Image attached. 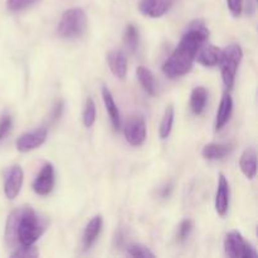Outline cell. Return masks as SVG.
Segmentation results:
<instances>
[{
    "label": "cell",
    "instance_id": "cell-9",
    "mask_svg": "<svg viewBox=\"0 0 258 258\" xmlns=\"http://www.w3.org/2000/svg\"><path fill=\"white\" fill-rule=\"evenodd\" d=\"M23 178H24V174L19 165H14L9 169L4 181V194L8 199L13 201L17 198L22 189Z\"/></svg>",
    "mask_w": 258,
    "mask_h": 258
},
{
    "label": "cell",
    "instance_id": "cell-1",
    "mask_svg": "<svg viewBox=\"0 0 258 258\" xmlns=\"http://www.w3.org/2000/svg\"><path fill=\"white\" fill-rule=\"evenodd\" d=\"M209 30L203 20L190 23L181 37L178 47L163 64V72L169 78H178L186 75L191 70L199 48L207 42Z\"/></svg>",
    "mask_w": 258,
    "mask_h": 258
},
{
    "label": "cell",
    "instance_id": "cell-2",
    "mask_svg": "<svg viewBox=\"0 0 258 258\" xmlns=\"http://www.w3.org/2000/svg\"><path fill=\"white\" fill-rule=\"evenodd\" d=\"M47 228V222L30 207H20L10 213L5 227V239L9 244L19 242L33 246Z\"/></svg>",
    "mask_w": 258,
    "mask_h": 258
},
{
    "label": "cell",
    "instance_id": "cell-30",
    "mask_svg": "<svg viewBox=\"0 0 258 258\" xmlns=\"http://www.w3.org/2000/svg\"><path fill=\"white\" fill-rule=\"evenodd\" d=\"M63 110H64V102L60 100L55 103L54 108H53V115H52L53 120H58V118L60 117V115H62Z\"/></svg>",
    "mask_w": 258,
    "mask_h": 258
},
{
    "label": "cell",
    "instance_id": "cell-21",
    "mask_svg": "<svg viewBox=\"0 0 258 258\" xmlns=\"http://www.w3.org/2000/svg\"><path fill=\"white\" fill-rule=\"evenodd\" d=\"M173 123H174V107L173 106H168L164 112L163 120L160 122V128H159V135L160 138L166 139L171 133V128H173Z\"/></svg>",
    "mask_w": 258,
    "mask_h": 258
},
{
    "label": "cell",
    "instance_id": "cell-29",
    "mask_svg": "<svg viewBox=\"0 0 258 258\" xmlns=\"http://www.w3.org/2000/svg\"><path fill=\"white\" fill-rule=\"evenodd\" d=\"M229 12L232 13L233 17H239L242 13V0H227Z\"/></svg>",
    "mask_w": 258,
    "mask_h": 258
},
{
    "label": "cell",
    "instance_id": "cell-26",
    "mask_svg": "<svg viewBox=\"0 0 258 258\" xmlns=\"http://www.w3.org/2000/svg\"><path fill=\"white\" fill-rule=\"evenodd\" d=\"M12 257L34 258V257H38V251L37 248H34L33 246H22L20 248H18L17 251L13 252Z\"/></svg>",
    "mask_w": 258,
    "mask_h": 258
},
{
    "label": "cell",
    "instance_id": "cell-14",
    "mask_svg": "<svg viewBox=\"0 0 258 258\" xmlns=\"http://www.w3.org/2000/svg\"><path fill=\"white\" fill-rule=\"evenodd\" d=\"M102 217L96 216L88 222V224L86 226L85 231H83V237H82V243L83 248L88 249L90 247H92V244L95 243L96 239L98 238L101 233V229H102Z\"/></svg>",
    "mask_w": 258,
    "mask_h": 258
},
{
    "label": "cell",
    "instance_id": "cell-10",
    "mask_svg": "<svg viewBox=\"0 0 258 258\" xmlns=\"http://www.w3.org/2000/svg\"><path fill=\"white\" fill-rule=\"evenodd\" d=\"M174 0H140L139 10L149 18H160L170 10Z\"/></svg>",
    "mask_w": 258,
    "mask_h": 258
},
{
    "label": "cell",
    "instance_id": "cell-22",
    "mask_svg": "<svg viewBox=\"0 0 258 258\" xmlns=\"http://www.w3.org/2000/svg\"><path fill=\"white\" fill-rule=\"evenodd\" d=\"M123 43L131 52H135L136 48H138L139 32L134 24L126 25L125 33H123Z\"/></svg>",
    "mask_w": 258,
    "mask_h": 258
},
{
    "label": "cell",
    "instance_id": "cell-6",
    "mask_svg": "<svg viewBox=\"0 0 258 258\" xmlns=\"http://www.w3.org/2000/svg\"><path fill=\"white\" fill-rule=\"evenodd\" d=\"M48 131L45 127H39L37 130L23 134L17 140V149L20 153H27V151L34 150V149L39 148L40 145L45 143Z\"/></svg>",
    "mask_w": 258,
    "mask_h": 258
},
{
    "label": "cell",
    "instance_id": "cell-31",
    "mask_svg": "<svg viewBox=\"0 0 258 258\" xmlns=\"http://www.w3.org/2000/svg\"><path fill=\"white\" fill-rule=\"evenodd\" d=\"M171 190H173V185H171V184H168V185L164 186L163 190H161V197H163V198H168V197L170 196Z\"/></svg>",
    "mask_w": 258,
    "mask_h": 258
},
{
    "label": "cell",
    "instance_id": "cell-8",
    "mask_svg": "<svg viewBox=\"0 0 258 258\" xmlns=\"http://www.w3.org/2000/svg\"><path fill=\"white\" fill-rule=\"evenodd\" d=\"M54 186V168L50 163L43 165L37 178L33 181V190L38 196H48Z\"/></svg>",
    "mask_w": 258,
    "mask_h": 258
},
{
    "label": "cell",
    "instance_id": "cell-7",
    "mask_svg": "<svg viewBox=\"0 0 258 258\" xmlns=\"http://www.w3.org/2000/svg\"><path fill=\"white\" fill-rule=\"evenodd\" d=\"M125 138L126 141L133 146H139L144 144L146 139L145 120L139 116L130 118L125 126Z\"/></svg>",
    "mask_w": 258,
    "mask_h": 258
},
{
    "label": "cell",
    "instance_id": "cell-19",
    "mask_svg": "<svg viewBox=\"0 0 258 258\" xmlns=\"http://www.w3.org/2000/svg\"><path fill=\"white\" fill-rule=\"evenodd\" d=\"M207 100H208V92L204 87L199 86L191 91L190 95V108L196 115H202L206 108Z\"/></svg>",
    "mask_w": 258,
    "mask_h": 258
},
{
    "label": "cell",
    "instance_id": "cell-5",
    "mask_svg": "<svg viewBox=\"0 0 258 258\" xmlns=\"http://www.w3.org/2000/svg\"><path fill=\"white\" fill-rule=\"evenodd\" d=\"M224 251L228 257L232 258H256L257 252L253 247L244 241L242 234L237 231L227 233L224 239Z\"/></svg>",
    "mask_w": 258,
    "mask_h": 258
},
{
    "label": "cell",
    "instance_id": "cell-13",
    "mask_svg": "<svg viewBox=\"0 0 258 258\" xmlns=\"http://www.w3.org/2000/svg\"><path fill=\"white\" fill-rule=\"evenodd\" d=\"M107 63L113 75L120 80H123L127 73V59L125 53L121 50H112L107 54Z\"/></svg>",
    "mask_w": 258,
    "mask_h": 258
},
{
    "label": "cell",
    "instance_id": "cell-12",
    "mask_svg": "<svg viewBox=\"0 0 258 258\" xmlns=\"http://www.w3.org/2000/svg\"><path fill=\"white\" fill-rule=\"evenodd\" d=\"M221 55L222 50L218 47L213 44H206L199 48L198 53L196 55V59L202 66L214 67V66L219 64V62H221Z\"/></svg>",
    "mask_w": 258,
    "mask_h": 258
},
{
    "label": "cell",
    "instance_id": "cell-25",
    "mask_svg": "<svg viewBox=\"0 0 258 258\" xmlns=\"http://www.w3.org/2000/svg\"><path fill=\"white\" fill-rule=\"evenodd\" d=\"M191 229H193V222L190 219H184L178 227V232H176V241L184 242L190 234Z\"/></svg>",
    "mask_w": 258,
    "mask_h": 258
},
{
    "label": "cell",
    "instance_id": "cell-11",
    "mask_svg": "<svg viewBox=\"0 0 258 258\" xmlns=\"http://www.w3.org/2000/svg\"><path fill=\"white\" fill-rule=\"evenodd\" d=\"M229 184L223 174H219L218 189L216 194V211L219 216H226L229 208Z\"/></svg>",
    "mask_w": 258,
    "mask_h": 258
},
{
    "label": "cell",
    "instance_id": "cell-18",
    "mask_svg": "<svg viewBox=\"0 0 258 258\" xmlns=\"http://www.w3.org/2000/svg\"><path fill=\"white\" fill-rule=\"evenodd\" d=\"M102 100H103V103H105L106 110H107L108 115H110L113 128H115V130H118L121 123L120 112H118V107L115 103V100H113L112 93H111V91L108 90L106 86H103L102 87Z\"/></svg>",
    "mask_w": 258,
    "mask_h": 258
},
{
    "label": "cell",
    "instance_id": "cell-16",
    "mask_svg": "<svg viewBox=\"0 0 258 258\" xmlns=\"http://www.w3.org/2000/svg\"><path fill=\"white\" fill-rule=\"evenodd\" d=\"M232 150H233V148L229 144L212 143L204 146L203 150H202V155L207 160H221L224 156L228 155Z\"/></svg>",
    "mask_w": 258,
    "mask_h": 258
},
{
    "label": "cell",
    "instance_id": "cell-3",
    "mask_svg": "<svg viewBox=\"0 0 258 258\" xmlns=\"http://www.w3.org/2000/svg\"><path fill=\"white\" fill-rule=\"evenodd\" d=\"M87 27V17L81 8H72L62 14L58 24V35L64 39H75L85 33Z\"/></svg>",
    "mask_w": 258,
    "mask_h": 258
},
{
    "label": "cell",
    "instance_id": "cell-17",
    "mask_svg": "<svg viewBox=\"0 0 258 258\" xmlns=\"http://www.w3.org/2000/svg\"><path fill=\"white\" fill-rule=\"evenodd\" d=\"M232 110H233V101L229 95H224L222 97L221 103H219V108L217 111V118H216V131H219L227 122H228L229 117L232 115Z\"/></svg>",
    "mask_w": 258,
    "mask_h": 258
},
{
    "label": "cell",
    "instance_id": "cell-20",
    "mask_svg": "<svg viewBox=\"0 0 258 258\" xmlns=\"http://www.w3.org/2000/svg\"><path fill=\"white\" fill-rule=\"evenodd\" d=\"M136 73H138V78L139 81H140L141 86L144 87V90H145L149 95L155 96L156 81H155V77H154L153 72H151L150 70H148L146 67H144V66H140V67H138Z\"/></svg>",
    "mask_w": 258,
    "mask_h": 258
},
{
    "label": "cell",
    "instance_id": "cell-24",
    "mask_svg": "<svg viewBox=\"0 0 258 258\" xmlns=\"http://www.w3.org/2000/svg\"><path fill=\"white\" fill-rule=\"evenodd\" d=\"M127 254L131 257H143V258H148L151 257L154 258L155 254L145 246H141V244H133V246L128 247L127 249Z\"/></svg>",
    "mask_w": 258,
    "mask_h": 258
},
{
    "label": "cell",
    "instance_id": "cell-23",
    "mask_svg": "<svg viewBox=\"0 0 258 258\" xmlns=\"http://www.w3.org/2000/svg\"><path fill=\"white\" fill-rule=\"evenodd\" d=\"M82 120H83V125H85L86 127H92L93 123H95L96 121V105L91 97H88L85 103V108H83V113H82Z\"/></svg>",
    "mask_w": 258,
    "mask_h": 258
},
{
    "label": "cell",
    "instance_id": "cell-15",
    "mask_svg": "<svg viewBox=\"0 0 258 258\" xmlns=\"http://www.w3.org/2000/svg\"><path fill=\"white\" fill-rule=\"evenodd\" d=\"M239 168L246 178L253 179L257 173V154L253 148H248L243 151L239 159Z\"/></svg>",
    "mask_w": 258,
    "mask_h": 258
},
{
    "label": "cell",
    "instance_id": "cell-28",
    "mask_svg": "<svg viewBox=\"0 0 258 258\" xmlns=\"http://www.w3.org/2000/svg\"><path fill=\"white\" fill-rule=\"evenodd\" d=\"M12 117L9 115H4L0 118V141L8 135V133L12 128Z\"/></svg>",
    "mask_w": 258,
    "mask_h": 258
},
{
    "label": "cell",
    "instance_id": "cell-4",
    "mask_svg": "<svg viewBox=\"0 0 258 258\" xmlns=\"http://www.w3.org/2000/svg\"><path fill=\"white\" fill-rule=\"evenodd\" d=\"M243 52L239 44H229L226 49L222 50L221 55V66H222V80H223L226 87L232 88L234 85V78H236L237 70L241 63Z\"/></svg>",
    "mask_w": 258,
    "mask_h": 258
},
{
    "label": "cell",
    "instance_id": "cell-27",
    "mask_svg": "<svg viewBox=\"0 0 258 258\" xmlns=\"http://www.w3.org/2000/svg\"><path fill=\"white\" fill-rule=\"evenodd\" d=\"M37 0H7L8 8L13 12H18V10L25 9L27 7L32 5Z\"/></svg>",
    "mask_w": 258,
    "mask_h": 258
}]
</instances>
